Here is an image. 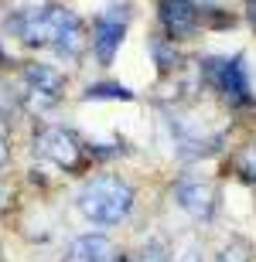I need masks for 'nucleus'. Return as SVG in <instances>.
<instances>
[{"label": "nucleus", "instance_id": "10", "mask_svg": "<svg viewBox=\"0 0 256 262\" xmlns=\"http://www.w3.org/2000/svg\"><path fill=\"white\" fill-rule=\"evenodd\" d=\"M86 99H133L127 85H116V82H99V85L86 89Z\"/></svg>", "mask_w": 256, "mask_h": 262}, {"label": "nucleus", "instance_id": "12", "mask_svg": "<svg viewBox=\"0 0 256 262\" xmlns=\"http://www.w3.org/2000/svg\"><path fill=\"white\" fill-rule=\"evenodd\" d=\"M215 262H249V249L243 242H232L215 255Z\"/></svg>", "mask_w": 256, "mask_h": 262}, {"label": "nucleus", "instance_id": "13", "mask_svg": "<svg viewBox=\"0 0 256 262\" xmlns=\"http://www.w3.org/2000/svg\"><path fill=\"white\" fill-rule=\"evenodd\" d=\"M133 262H171V255H168V249H164V245L150 242V245H147V249H144V252H140Z\"/></svg>", "mask_w": 256, "mask_h": 262}, {"label": "nucleus", "instance_id": "9", "mask_svg": "<svg viewBox=\"0 0 256 262\" xmlns=\"http://www.w3.org/2000/svg\"><path fill=\"white\" fill-rule=\"evenodd\" d=\"M116 252H113V242L99 232H86L79 235L69 249V262H113Z\"/></svg>", "mask_w": 256, "mask_h": 262}, {"label": "nucleus", "instance_id": "1", "mask_svg": "<svg viewBox=\"0 0 256 262\" xmlns=\"http://www.w3.org/2000/svg\"><path fill=\"white\" fill-rule=\"evenodd\" d=\"M14 31L31 48H55L62 58H79L86 48L82 20L69 7H31L14 17Z\"/></svg>", "mask_w": 256, "mask_h": 262}, {"label": "nucleus", "instance_id": "16", "mask_svg": "<svg viewBox=\"0 0 256 262\" xmlns=\"http://www.w3.org/2000/svg\"><path fill=\"white\" fill-rule=\"evenodd\" d=\"M7 208V191H0V211Z\"/></svg>", "mask_w": 256, "mask_h": 262}, {"label": "nucleus", "instance_id": "2", "mask_svg": "<svg viewBox=\"0 0 256 262\" xmlns=\"http://www.w3.org/2000/svg\"><path fill=\"white\" fill-rule=\"evenodd\" d=\"M133 201H137V194H133L130 181H123L116 174L92 177L75 194V208L82 211V218L99 225V228H113V225L127 222L130 211H133Z\"/></svg>", "mask_w": 256, "mask_h": 262}, {"label": "nucleus", "instance_id": "15", "mask_svg": "<svg viewBox=\"0 0 256 262\" xmlns=\"http://www.w3.org/2000/svg\"><path fill=\"white\" fill-rule=\"evenodd\" d=\"M181 262H202V255H198V249H195V245H191V249H188V252L181 255Z\"/></svg>", "mask_w": 256, "mask_h": 262}, {"label": "nucleus", "instance_id": "14", "mask_svg": "<svg viewBox=\"0 0 256 262\" xmlns=\"http://www.w3.org/2000/svg\"><path fill=\"white\" fill-rule=\"evenodd\" d=\"M7 160H10V146H7V140L0 136V170L7 167Z\"/></svg>", "mask_w": 256, "mask_h": 262}, {"label": "nucleus", "instance_id": "3", "mask_svg": "<svg viewBox=\"0 0 256 262\" xmlns=\"http://www.w3.org/2000/svg\"><path fill=\"white\" fill-rule=\"evenodd\" d=\"M34 150H38L41 157H48L51 164L65 167V170L82 167V143H79V136L72 133V129H65V126L41 129V133L34 136Z\"/></svg>", "mask_w": 256, "mask_h": 262}, {"label": "nucleus", "instance_id": "5", "mask_svg": "<svg viewBox=\"0 0 256 262\" xmlns=\"http://www.w3.org/2000/svg\"><path fill=\"white\" fill-rule=\"evenodd\" d=\"M24 82L31 89V99L38 109H48L62 99V89H65V75H62L55 65H45V61H31L24 65Z\"/></svg>", "mask_w": 256, "mask_h": 262}, {"label": "nucleus", "instance_id": "7", "mask_svg": "<svg viewBox=\"0 0 256 262\" xmlns=\"http://www.w3.org/2000/svg\"><path fill=\"white\" fill-rule=\"evenodd\" d=\"M174 201L181 211H188L191 218H212L215 211V191L202 181V177H185L174 184Z\"/></svg>", "mask_w": 256, "mask_h": 262}, {"label": "nucleus", "instance_id": "6", "mask_svg": "<svg viewBox=\"0 0 256 262\" xmlns=\"http://www.w3.org/2000/svg\"><path fill=\"white\" fill-rule=\"evenodd\" d=\"M127 17L130 14H99L92 24V51H96L99 65H109L116 58L123 34H127Z\"/></svg>", "mask_w": 256, "mask_h": 262}, {"label": "nucleus", "instance_id": "4", "mask_svg": "<svg viewBox=\"0 0 256 262\" xmlns=\"http://www.w3.org/2000/svg\"><path fill=\"white\" fill-rule=\"evenodd\" d=\"M205 75L229 102H236V106L249 102V78H246V68H243L239 58H208Z\"/></svg>", "mask_w": 256, "mask_h": 262}, {"label": "nucleus", "instance_id": "8", "mask_svg": "<svg viewBox=\"0 0 256 262\" xmlns=\"http://www.w3.org/2000/svg\"><path fill=\"white\" fill-rule=\"evenodd\" d=\"M161 24L171 41H181L195 34L198 28V7L191 0H161Z\"/></svg>", "mask_w": 256, "mask_h": 262}, {"label": "nucleus", "instance_id": "11", "mask_svg": "<svg viewBox=\"0 0 256 262\" xmlns=\"http://www.w3.org/2000/svg\"><path fill=\"white\" fill-rule=\"evenodd\" d=\"M150 51H154V58H157L161 68H178V51H174V41L171 38H157L150 45Z\"/></svg>", "mask_w": 256, "mask_h": 262}]
</instances>
